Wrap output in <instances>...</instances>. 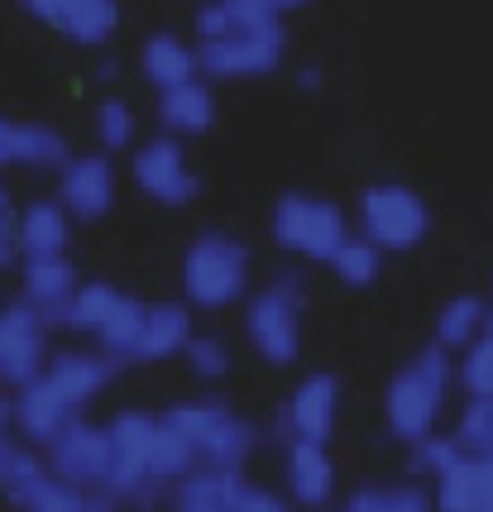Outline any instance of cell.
<instances>
[{"label":"cell","mask_w":493,"mask_h":512,"mask_svg":"<svg viewBox=\"0 0 493 512\" xmlns=\"http://www.w3.org/2000/svg\"><path fill=\"white\" fill-rule=\"evenodd\" d=\"M72 292H77V268L68 264V254H53V259H24L20 302L24 307H34L48 326H63Z\"/></svg>","instance_id":"d6986e66"},{"label":"cell","mask_w":493,"mask_h":512,"mask_svg":"<svg viewBox=\"0 0 493 512\" xmlns=\"http://www.w3.org/2000/svg\"><path fill=\"white\" fill-rule=\"evenodd\" d=\"M235 512H297L288 503V493H273V489H259V484H245L240 498H235Z\"/></svg>","instance_id":"8d00e7d4"},{"label":"cell","mask_w":493,"mask_h":512,"mask_svg":"<svg viewBox=\"0 0 493 512\" xmlns=\"http://www.w3.org/2000/svg\"><path fill=\"white\" fill-rule=\"evenodd\" d=\"M158 120H163V130L173 134V139L206 134L216 125V91H211V82L192 77V82H182V87L158 91Z\"/></svg>","instance_id":"7402d4cb"},{"label":"cell","mask_w":493,"mask_h":512,"mask_svg":"<svg viewBox=\"0 0 493 512\" xmlns=\"http://www.w3.org/2000/svg\"><path fill=\"white\" fill-rule=\"evenodd\" d=\"M283 484L292 508H331L336 460L321 441H283Z\"/></svg>","instance_id":"e0dca14e"},{"label":"cell","mask_w":493,"mask_h":512,"mask_svg":"<svg viewBox=\"0 0 493 512\" xmlns=\"http://www.w3.org/2000/svg\"><path fill=\"white\" fill-rule=\"evenodd\" d=\"M245 489L240 474H221V469H192L168 489L173 512H235V498Z\"/></svg>","instance_id":"cb8c5ba5"},{"label":"cell","mask_w":493,"mask_h":512,"mask_svg":"<svg viewBox=\"0 0 493 512\" xmlns=\"http://www.w3.org/2000/svg\"><path fill=\"white\" fill-rule=\"evenodd\" d=\"M72 417H77V412L48 388L44 374L29 379L24 388H15V398H10V431L24 436V446H48Z\"/></svg>","instance_id":"ac0fdd59"},{"label":"cell","mask_w":493,"mask_h":512,"mask_svg":"<svg viewBox=\"0 0 493 512\" xmlns=\"http://www.w3.org/2000/svg\"><path fill=\"white\" fill-rule=\"evenodd\" d=\"M5 498L15 512H120V503L111 498V489H72L63 484L53 469L44 465V455H34L29 446H20L15 455V469L5 479Z\"/></svg>","instance_id":"ba28073f"},{"label":"cell","mask_w":493,"mask_h":512,"mask_svg":"<svg viewBox=\"0 0 493 512\" xmlns=\"http://www.w3.org/2000/svg\"><path fill=\"white\" fill-rule=\"evenodd\" d=\"M489 331V302L484 297H474V292H460V297H450L441 316H436V345L441 350H470L479 335Z\"/></svg>","instance_id":"484cf974"},{"label":"cell","mask_w":493,"mask_h":512,"mask_svg":"<svg viewBox=\"0 0 493 512\" xmlns=\"http://www.w3.org/2000/svg\"><path fill=\"white\" fill-rule=\"evenodd\" d=\"M48 326L44 316L24 302L0 307V388H24L39 379L48 364Z\"/></svg>","instance_id":"8fae6325"},{"label":"cell","mask_w":493,"mask_h":512,"mask_svg":"<svg viewBox=\"0 0 493 512\" xmlns=\"http://www.w3.org/2000/svg\"><path fill=\"white\" fill-rule=\"evenodd\" d=\"M264 5H269V10H278V15H283V10H297V5H307V0H264Z\"/></svg>","instance_id":"7bdbcfd3"},{"label":"cell","mask_w":493,"mask_h":512,"mask_svg":"<svg viewBox=\"0 0 493 512\" xmlns=\"http://www.w3.org/2000/svg\"><path fill=\"white\" fill-rule=\"evenodd\" d=\"M68 158L72 149L63 139V130H53V125H20V134H15V163L20 168H58L63 173Z\"/></svg>","instance_id":"f546056e"},{"label":"cell","mask_w":493,"mask_h":512,"mask_svg":"<svg viewBox=\"0 0 493 512\" xmlns=\"http://www.w3.org/2000/svg\"><path fill=\"white\" fill-rule=\"evenodd\" d=\"M302 307H307V288L297 273H278L269 288H259L245 307V335L269 359L273 369H288L302 355Z\"/></svg>","instance_id":"5b68a950"},{"label":"cell","mask_w":493,"mask_h":512,"mask_svg":"<svg viewBox=\"0 0 493 512\" xmlns=\"http://www.w3.org/2000/svg\"><path fill=\"white\" fill-rule=\"evenodd\" d=\"M450 383H455V369H450V355L441 345H431L422 355H412L388 379V393H383V422H388V436L398 441H422L436 431L441 412H446Z\"/></svg>","instance_id":"7a4b0ae2"},{"label":"cell","mask_w":493,"mask_h":512,"mask_svg":"<svg viewBox=\"0 0 493 512\" xmlns=\"http://www.w3.org/2000/svg\"><path fill=\"white\" fill-rule=\"evenodd\" d=\"M115 302H120V288H111V283H77L63 326H68V331H82V335H96L101 321L115 312Z\"/></svg>","instance_id":"4dcf8cb0"},{"label":"cell","mask_w":493,"mask_h":512,"mask_svg":"<svg viewBox=\"0 0 493 512\" xmlns=\"http://www.w3.org/2000/svg\"><path fill=\"white\" fill-rule=\"evenodd\" d=\"M0 436H10V398H0Z\"/></svg>","instance_id":"b9f144b4"},{"label":"cell","mask_w":493,"mask_h":512,"mask_svg":"<svg viewBox=\"0 0 493 512\" xmlns=\"http://www.w3.org/2000/svg\"><path fill=\"white\" fill-rule=\"evenodd\" d=\"M139 326H144V302L139 297H130V292H120V302H115V312L101 321V331L91 335L96 340V350L111 359H125L135 355V340H139Z\"/></svg>","instance_id":"4316f807"},{"label":"cell","mask_w":493,"mask_h":512,"mask_svg":"<svg viewBox=\"0 0 493 512\" xmlns=\"http://www.w3.org/2000/svg\"><path fill=\"white\" fill-rule=\"evenodd\" d=\"M455 460H460V446H455L450 436H436V431L407 446V474H412V479H431V484H436Z\"/></svg>","instance_id":"d6a6232c"},{"label":"cell","mask_w":493,"mask_h":512,"mask_svg":"<svg viewBox=\"0 0 493 512\" xmlns=\"http://www.w3.org/2000/svg\"><path fill=\"white\" fill-rule=\"evenodd\" d=\"M297 82H302V91H316L321 87V67H302V72H297Z\"/></svg>","instance_id":"60d3db41"},{"label":"cell","mask_w":493,"mask_h":512,"mask_svg":"<svg viewBox=\"0 0 493 512\" xmlns=\"http://www.w3.org/2000/svg\"><path fill=\"white\" fill-rule=\"evenodd\" d=\"M44 465L63 479V484H72V489H106L111 484V431L106 426L87 422V417H72L53 441L44 446Z\"/></svg>","instance_id":"30bf717a"},{"label":"cell","mask_w":493,"mask_h":512,"mask_svg":"<svg viewBox=\"0 0 493 512\" xmlns=\"http://www.w3.org/2000/svg\"><path fill=\"white\" fill-rule=\"evenodd\" d=\"M455 383H460L470 398H493V331L479 335L470 350H460Z\"/></svg>","instance_id":"836d02e7"},{"label":"cell","mask_w":493,"mask_h":512,"mask_svg":"<svg viewBox=\"0 0 493 512\" xmlns=\"http://www.w3.org/2000/svg\"><path fill=\"white\" fill-rule=\"evenodd\" d=\"M135 111L120 101V96H111V101H101L96 106V139H101V149L106 154H120V149H130L135 144Z\"/></svg>","instance_id":"e575fe53"},{"label":"cell","mask_w":493,"mask_h":512,"mask_svg":"<svg viewBox=\"0 0 493 512\" xmlns=\"http://www.w3.org/2000/svg\"><path fill=\"white\" fill-rule=\"evenodd\" d=\"M450 441L460 446V455H474V460H489L493 455V398H470L455 417V431Z\"/></svg>","instance_id":"1f68e13d"},{"label":"cell","mask_w":493,"mask_h":512,"mask_svg":"<svg viewBox=\"0 0 493 512\" xmlns=\"http://www.w3.org/2000/svg\"><path fill=\"white\" fill-rule=\"evenodd\" d=\"M249 249L235 235H197L182 254V297L202 312H221L249 292Z\"/></svg>","instance_id":"277c9868"},{"label":"cell","mask_w":493,"mask_h":512,"mask_svg":"<svg viewBox=\"0 0 493 512\" xmlns=\"http://www.w3.org/2000/svg\"><path fill=\"white\" fill-rule=\"evenodd\" d=\"M120 374V359L101 355V350H58L44 364V383L68 402L72 412H82L91 398H101Z\"/></svg>","instance_id":"2e32d148"},{"label":"cell","mask_w":493,"mask_h":512,"mask_svg":"<svg viewBox=\"0 0 493 512\" xmlns=\"http://www.w3.org/2000/svg\"><path fill=\"white\" fill-rule=\"evenodd\" d=\"M484 465H489V484H493V455H489V460H484Z\"/></svg>","instance_id":"f6af8a7d"},{"label":"cell","mask_w":493,"mask_h":512,"mask_svg":"<svg viewBox=\"0 0 493 512\" xmlns=\"http://www.w3.org/2000/svg\"><path fill=\"white\" fill-rule=\"evenodd\" d=\"M283 15L264 0H211L197 15V67L211 82L269 77L283 63Z\"/></svg>","instance_id":"6da1fadb"},{"label":"cell","mask_w":493,"mask_h":512,"mask_svg":"<svg viewBox=\"0 0 493 512\" xmlns=\"http://www.w3.org/2000/svg\"><path fill=\"white\" fill-rule=\"evenodd\" d=\"M340 512H436L431 493L417 484H364L345 498Z\"/></svg>","instance_id":"83f0119b"},{"label":"cell","mask_w":493,"mask_h":512,"mask_svg":"<svg viewBox=\"0 0 493 512\" xmlns=\"http://www.w3.org/2000/svg\"><path fill=\"white\" fill-rule=\"evenodd\" d=\"M489 331H493V307H489Z\"/></svg>","instance_id":"bcb514c9"},{"label":"cell","mask_w":493,"mask_h":512,"mask_svg":"<svg viewBox=\"0 0 493 512\" xmlns=\"http://www.w3.org/2000/svg\"><path fill=\"white\" fill-rule=\"evenodd\" d=\"M154 426L158 417L154 412H115L106 431H111V498L120 508H135V512H154L158 498H163V484H158L154 474H149V441H154Z\"/></svg>","instance_id":"8992f818"},{"label":"cell","mask_w":493,"mask_h":512,"mask_svg":"<svg viewBox=\"0 0 493 512\" xmlns=\"http://www.w3.org/2000/svg\"><path fill=\"white\" fill-rule=\"evenodd\" d=\"M345 235H350V225H345L336 201L312 197V192H288L273 206V240H278V249H288L297 259L326 264L345 245Z\"/></svg>","instance_id":"52a82bcc"},{"label":"cell","mask_w":493,"mask_h":512,"mask_svg":"<svg viewBox=\"0 0 493 512\" xmlns=\"http://www.w3.org/2000/svg\"><path fill=\"white\" fill-rule=\"evenodd\" d=\"M426 230H431V211L403 182H379L359 197V235L374 249H393V254L417 249Z\"/></svg>","instance_id":"9c48e42d"},{"label":"cell","mask_w":493,"mask_h":512,"mask_svg":"<svg viewBox=\"0 0 493 512\" xmlns=\"http://www.w3.org/2000/svg\"><path fill=\"white\" fill-rule=\"evenodd\" d=\"M163 422L182 436V446H187V455H192L197 469L240 474V465H245L249 455H254V446H259V431H254L240 412H230V407L216 398L178 402V407L163 412Z\"/></svg>","instance_id":"3957f363"},{"label":"cell","mask_w":493,"mask_h":512,"mask_svg":"<svg viewBox=\"0 0 493 512\" xmlns=\"http://www.w3.org/2000/svg\"><path fill=\"white\" fill-rule=\"evenodd\" d=\"M15 134H20V125H15L10 115H0V168L15 163Z\"/></svg>","instance_id":"f35d334b"},{"label":"cell","mask_w":493,"mask_h":512,"mask_svg":"<svg viewBox=\"0 0 493 512\" xmlns=\"http://www.w3.org/2000/svg\"><path fill=\"white\" fill-rule=\"evenodd\" d=\"M182 359L197 379H225V369H230V350H225L221 335H192L182 345Z\"/></svg>","instance_id":"d590c367"},{"label":"cell","mask_w":493,"mask_h":512,"mask_svg":"<svg viewBox=\"0 0 493 512\" xmlns=\"http://www.w3.org/2000/svg\"><path fill=\"white\" fill-rule=\"evenodd\" d=\"M20 259V240H15V211H0V268Z\"/></svg>","instance_id":"74e56055"},{"label":"cell","mask_w":493,"mask_h":512,"mask_svg":"<svg viewBox=\"0 0 493 512\" xmlns=\"http://www.w3.org/2000/svg\"><path fill=\"white\" fill-rule=\"evenodd\" d=\"M58 201L72 221H101L115 206V168L111 154H77L58 173Z\"/></svg>","instance_id":"5bb4252c"},{"label":"cell","mask_w":493,"mask_h":512,"mask_svg":"<svg viewBox=\"0 0 493 512\" xmlns=\"http://www.w3.org/2000/svg\"><path fill=\"white\" fill-rule=\"evenodd\" d=\"M326 264H331V273H336L345 288H374L383 273V249H374L364 235H345V245Z\"/></svg>","instance_id":"f1b7e54d"},{"label":"cell","mask_w":493,"mask_h":512,"mask_svg":"<svg viewBox=\"0 0 493 512\" xmlns=\"http://www.w3.org/2000/svg\"><path fill=\"white\" fill-rule=\"evenodd\" d=\"M0 211H10V187L0 182Z\"/></svg>","instance_id":"ee69618b"},{"label":"cell","mask_w":493,"mask_h":512,"mask_svg":"<svg viewBox=\"0 0 493 512\" xmlns=\"http://www.w3.org/2000/svg\"><path fill=\"white\" fill-rule=\"evenodd\" d=\"M15 240H20V259L68 254L72 216L63 211V201H29L20 216H15Z\"/></svg>","instance_id":"ffe728a7"},{"label":"cell","mask_w":493,"mask_h":512,"mask_svg":"<svg viewBox=\"0 0 493 512\" xmlns=\"http://www.w3.org/2000/svg\"><path fill=\"white\" fill-rule=\"evenodd\" d=\"M15 455H20V441L0 436V489H5V479H10V469H15Z\"/></svg>","instance_id":"ab89813d"},{"label":"cell","mask_w":493,"mask_h":512,"mask_svg":"<svg viewBox=\"0 0 493 512\" xmlns=\"http://www.w3.org/2000/svg\"><path fill=\"white\" fill-rule=\"evenodd\" d=\"M139 72H144V82L158 91L182 87V82L202 77L197 48L182 44L178 34H154V39H144V48H139Z\"/></svg>","instance_id":"d4e9b609"},{"label":"cell","mask_w":493,"mask_h":512,"mask_svg":"<svg viewBox=\"0 0 493 512\" xmlns=\"http://www.w3.org/2000/svg\"><path fill=\"white\" fill-rule=\"evenodd\" d=\"M20 5L63 39L87 48H101L120 29V0H20Z\"/></svg>","instance_id":"9a60e30c"},{"label":"cell","mask_w":493,"mask_h":512,"mask_svg":"<svg viewBox=\"0 0 493 512\" xmlns=\"http://www.w3.org/2000/svg\"><path fill=\"white\" fill-rule=\"evenodd\" d=\"M192 340V312L182 302H154L144 307V326H139L135 355L139 364H158V359L182 355V345Z\"/></svg>","instance_id":"603a6c76"},{"label":"cell","mask_w":493,"mask_h":512,"mask_svg":"<svg viewBox=\"0 0 493 512\" xmlns=\"http://www.w3.org/2000/svg\"><path fill=\"white\" fill-rule=\"evenodd\" d=\"M135 182L139 192L158 206H187V201L197 197V168H192V158L182 149V139L173 134H158V139H144L135 149Z\"/></svg>","instance_id":"7c38bea8"},{"label":"cell","mask_w":493,"mask_h":512,"mask_svg":"<svg viewBox=\"0 0 493 512\" xmlns=\"http://www.w3.org/2000/svg\"><path fill=\"white\" fill-rule=\"evenodd\" d=\"M431 508L436 512H493L489 465L474 460V455H460V460L431 484Z\"/></svg>","instance_id":"44dd1931"},{"label":"cell","mask_w":493,"mask_h":512,"mask_svg":"<svg viewBox=\"0 0 493 512\" xmlns=\"http://www.w3.org/2000/svg\"><path fill=\"white\" fill-rule=\"evenodd\" d=\"M340 417V379L336 374H307L288 393V407L278 417V436L283 441H331Z\"/></svg>","instance_id":"4fadbf2b"}]
</instances>
